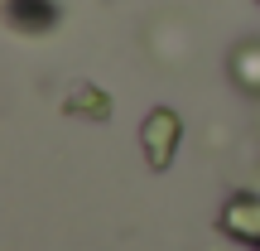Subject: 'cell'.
Returning a JSON list of instances; mask_svg holds the SVG:
<instances>
[{
  "label": "cell",
  "instance_id": "obj_3",
  "mask_svg": "<svg viewBox=\"0 0 260 251\" xmlns=\"http://www.w3.org/2000/svg\"><path fill=\"white\" fill-rule=\"evenodd\" d=\"M217 227H222L232 242H241V246H255L260 251V193H232L226 198V208H222V217H217Z\"/></svg>",
  "mask_w": 260,
  "mask_h": 251
},
{
  "label": "cell",
  "instance_id": "obj_4",
  "mask_svg": "<svg viewBox=\"0 0 260 251\" xmlns=\"http://www.w3.org/2000/svg\"><path fill=\"white\" fill-rule=\"evenodd\" d=\"M63 116H82V121H106L111 116V92L96 82H77L63 97Z\"/></svg>",
  "mask_w": 260,
  "mask_h": 251
},
{
  "label": "cell",
  "instance_id": "obj_5",
  "mask_svg": "<svg viewBox=\"0 0 260 251\" xmlns=\"http://www.w3.org/2000/svg\"><path fill=\"white\" fill-rule=\"evenodd\" d=\"M232 77L241 87H251V92H260V39H251V44H241L232 53Z\"/></svg>",
  "mask_w": 260,
  "mask_h": 251
},
{
  "label": "cell",
  "instance_id": "obj_2",
  "mask_svg": "<svg viewBox=\"0 0 260 251\" xmlns=\"http://www.w3.org/2000/svg\"><path fill=\"white\" fill-rule=\"evenodd\" d=\"M0 15H5V29H15L24 39H44L58 29L63 10H58V0H5Z\"/></svg>",
  "mask_w": 260,
  "mask_h": 251
},
{
  "label": "cell",
  "instance_id": "obj_1",
  "mask_svg": "<svg viewBox=\"0 0 260 251\" xmlns=\"http://www.w3.org/2000/svg\"><path fill=\"white\" fill-rule=\"evenodd\" d=\"M178 140H183V116L174 106H149L145 121H140V150H145V164L154 174H164L178 155Z\"/></svg>",
  "mask_w": 260,
  "mask_h": 251
}]
</instances>
